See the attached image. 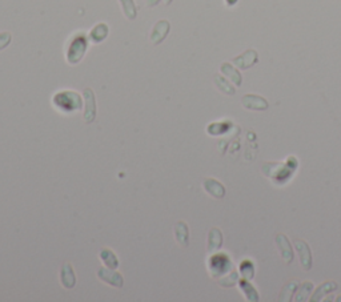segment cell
<instances>
[{
    "mask_svg": "<svg viewBox=\"0 0 341 302\" xmlns=\"http://www.w3.org/2000/svg\"><path fill=\"white\" fill-rule=\"evenodd\" d=\"M337 289V284L334 281H327L324 282V284H321L319 288L316 289V292L312 294V297H310V301L312 302H317V301H323L324 299L325 295H328L329 293L334 292Z\"/></svg>",
    "mask_w": 341,
    "mask_h": 302,
    "instance_id": "4fadbf2b",
    "label": "cell"
},
{
    "mask_svg": "<svg viewBox=\"0 0 341 302\" xmlns=\"http://www.w3.org/2000/svg\"><path fill=\"white\" fill-rule=\"evenodd\" d=\"M97 276H99L100 280H103V281H106L107 284L116 286V288H120V286H123V284H124L123 277H121L119 273H116V271H112V269H111V270L110 269H100V270L97 271Z\"/></svg>",
    "mask_w": 341,
    "mask_h": 302,
    "instance_id": "8fae6325",
    "label": "cell"
},
{
    "mask_svg": "<svg viewBox=\"0 0 341 302\" xmlns=\"http://www.w3.org/2000/svg\"><path fill=\"white\" fill-rule=\"evenodd\" d=\"M159 3H160V0H145V6L149 8L155 7V6H158Z\"/></svg>",
    "mask_w": 341,
    "mask_h": 302,
    "instance_id": "484cf974",
    "label": "cell"
},
{
    "mask_svg": "<svg viewBox=\"0 0 341 302\" xmlns=\"http://www.w3.org/2000/svg\"><path fill=\"white\" fill-rule=\"evenodd\" d=\"M173 0H164V3H166V6H169V4L172 3Z\"/></svg>",
    "mask_w": 341,
    "mask_h": 302,
    "instance_id": "83f0119b",
    "label": "cell"
},
{
    "mask_svg": "<svg viewBox=\"0 0 341 302\" xmlns=\"http://www.w3.org/2000/svg\"><path fill=\"white\" fill-rule=\"evenodd\" d=\"M169 30H171V24H169L168 20H159L155 27L152 28L151 36H149L152 43L155 45L160 44L167 38V35L169 34Z\"/></svg>",
    "mask_w": 341,
    "mask_h": 302,
    "instance_id": "9c48e42d",
    "label": "cell"
},
{
    "mask_svg": "<svg viewBox=\"0 0 341 302\" xmlns=\"http://www.w3.org/2000/svg\"><path fill=\"white\" fill-rule=\"evenodd\" d=\"M239 0H225V4H227L228 7H233L234 4H238Z\"/></svg>",
    "mask_w": 341,
    "mask_h": 302,
    "instance_id": "4316f807",
    "label": "cell"
},
{
    "mask_svg": "<svg viewBox=\"0 0 341 302\" xmlns=\"http://www.w3.org/2000/svg\"><path fill=\"white\" fill-rule=\"evenodd\" d=\"M119 3L121 6L123 14L125 15L128 20H134L135 17L138 16V8H136L134 0H119Z\"/></svg>",
    "mask_w": 341,
    "mask_h": 302,
    "instance_id": "44dd1931",
    "label": "cell"
},
{
    "mask_svg": "<svg viewBox=\"0 0 341 302\" xmlns=\"http://www.w3.org/2000/svg\"><path fill=\"white\" fill-rule=\"evenodd\" d=\"M214 83H215V86L217 87V90L220 91L221 93H224V95H228V96H233L234 93H236V88H234V86H232L231 83L228 81L224 76L215 75Z\"/></svg>",
    "mask_w": 341,
    "mask_h": 302,
    "instance_id": "2e32d148",
    "label": "cell"
},
{
    "mask_svg": "<svg viewBox=\"0 0 341 302\" xmlns=\"http://www.w3.org/2000/svg\"><path fill=\"white\" fill-rule=\"evenodd\" d=\"M240 270H242V274L245 280H252L255 274V266L251 261H243Z\"/></svg>",
    "mask_w": 341,
    "mask_h": 302,
    "instance_id": "cb8c5ba5",
    "label": "cell"
},
{
    "mask_svg": "<svg viewBox=\"0 0 341 302\" xmlns=\"http://www.w3.org/2000/svg\"><path fill=\"white\" fill-rule=\"evenodd\" d=\"M276 246L279 249L280 256L283 258V261L290 265L293 261V258H295V253H293L292 245H291L288 237L283 233L277 234L276 236Z\"/></svg>",
    "mask_w": 341,
    "mask_h": 302,
    "instance_id": "8992f818",
    "label": "cell"
},
{
    "mask_svg": "<svg viewBox=\"0 0 341 302\" xmlns=\"http://www.w3.org/2000/svg\"><path fill=\"white\" fill-rule=\"evenodd\" d=\"M60 281H62L63 286L67 289H71L75 286L76 278L73 274L72 266L69 264H64L62 266V273H60Z\"/></svg>",
    "mask_w": 341,
    "mask_h": 302,
    "instance_id": "e0dca14e",
    "label": "cell"
},
{
    "mask_svg": "<svg viewBox=\"0 0 341 302\" xmlns=\"http://www.w3.org/2000/svg\"><path fill=\"white\" fill-rule=\"evenodd\" d=\"M175 237L177 242L183 248H187L190 245V229L188 225L183 221H180L175 225Z\"/></svg>",
    "mask_w": 341,
    "mask_h": 302,
    "instance_id": "5bb4252c",
    "label": "cell"
},
{
    "mask_svg": "<svg viewBox=\"0 0 341 302\" xmlns=\"http://www.w3.org/2000/svg\"><path fill=\"white\" fill-rule=\"evenodd\" d=\"M84 100H86V111H84V120L86 123H92L96 117V99L95 92L91 88H86L83 91Z\"/></svg>",
    "mask_w": 341,
    "mask_h": 302,
    "instance_id": "52a82bcc",
    "label": "cell"
},
{
    "mask_svg": "<svg viewBox=\"0 0 341 302\" xmlns=\"http://www.w3.org/2000/svg\"><path fill=\"white\" fill-rule=\"evenodd\" d=\"M221 245H223V233H221V230L217 229V228H212L209 230V234H208V253H216L221 248Z\"/></svg>",
    "mask_w": 341,
    "mask_h": 302,
    "instance_id": "7c38bea8",
    "label": "cell"
},
{
    "mask_svg": "<svg viewBox=\"0 0 341 302\" xmlns=\"http://www.w3.org/2000/svg\"><path fill=\"white\" fill-rule=\"evenodd\" d=\"M238 280H239V274L234 270H232L229 274H225L224 277L220 278V280H219V284H220V286H223V288H232V286H234V284L238 282Z\"/></svg>",
    "mask_w": 341,
    "mask_h": 302,
    "instance_id": "603a6c76",
    "label": "cell"
},
{
    "mask_svg": "<svg viewBox=\"0 0 341 302\" xmlns=\"http://www.w3.org/2000/svg\"><path fill=\"white\" fill-rule=\"evenodd\" d=\"M258 62V53L256 49H247L245 52H243L242 55L236 56V58L232 59V63L234 64V67H238L239 69H249L252 67L257 64Z\"/></svg>",
    "mask_w": 341,
    "mask_h": 302,
    "instance_id": "5b68a950",
    "label": "cell"
},
{
    "mask_svg": "<svg viewBox=\"0 0 341 302\" xmlns=\"http://www.w3.org/2000/svg\"><path fill=\"white\" fill-rule=\"evenodd\" d=\"M87 47H88V40H87L86 35H76L67 49V62L69 64H77L86 55Z\"/></svg>",
    "mask_w": 341,
    "mask_h": 302,
    "instance_id": "7a4b0ae2",
    "label": "cell"
},
{
    "mask_svg": "<svg viewBox=\"0 0 341 302\" xmlns=\"http://www.w3.org/2000/svg\"><path fill=\"white\" fill-rule=\"evenodd\" d=\"M54 105L64 112H72V111L82 108V97L75 91H63L58 92L52 99Z\"/></svg>",
    "mask_w": 341,
    "mask_h": 302,
    "instance_id": "6da1fadb",
    "label": "cell"
},
{
    "mask_svg": "<svg viewBox=\"0 0 341 302\" xmlns=\"http://www.w3.org/2000/svg\"><path fill=\"white\" fill-rule=\"evenodd\" d=\"M295 249H296V252L299 253V260L303 270L309 271L310 269H312V264H313V260H312V251H310L309 245L303 240H296L295 241Z\"/></svg>",
    "mask_w": 341,
    "mask_h": 302,
    "instance_id": "3957f363",
    "label": "cell"
},
{
    "mask_svg": "<svg viewBox=\"0 0 341 302\" xmlns=\"http://www.w3.org/2000/svg\"><path fill=\"white\" fill-rule=\"evenodd\" d=\"M242 105L244 109L261 112V111L268 109L269 104L263 96L253 95V93H248V95H244V96L242 97Z\"/></svg>",
    "mask_w": 341,
    "mask_h": 302,
    "instance_id": "277c9868",
    "label": "cell"
},
{
    "mask_svg": "<svg viewBox=\"0 0 341 302\" xmlns=\"http://www.w3.org/2000/svg\"><path fill=\"white\" fill-rule=\"evenodd\" d=\"M220 72L223 73L227 79H229V81L233 83V86L236 87L242 86L243 83L242 73L239 72L238 69L234 68L231 63H223L220 66Z\"/></svg>",
    "mask_w": 341,
    "mask_h": 302,
    "instance_id": "30bf717a",
    "label": "cell"
},
{
    "mask_svg": "<svg viewBox=\"0 0 341 302\" xmlns=\"http://www.w3.org/2000/svg\"><path fill=\"white\" fill-rule=\"evenodd\" d=\"M239 286H240V290L243 292L244 297L247 298V301L255 302L258 301V293L257 290L255 289V286L252 285L249 280H242V281L239 282Z\"/></svg>",
    "mask_w": 341,
    "mask_h": 302,
    "instance_id": "d6986e66",
    "label": "cell"
},
{
    "mask_svg": "<svg viewBox=\"0 0 341 302\" xmlns=\"http://www.w3.org/2000/svg\"><path fill=\"white\" fill-rule=\"evenodd\" d=\"M11 40H12V36H11L10 32H2L0 34V51L6 48V47H8Z\"/></svg>",
    "mask_w": 341,
    "mask_h": 302,
    "instance_id": "d4e9b609",
    "label": "cell"
},
{
    "mask_svg": "<svg viewBox=\"0 0 341 302\" xmlns=\"http://www.w3.org/2000/svg\"><path fill=\"white\" fill-rule=\"evenodd\" d=\"M204 190L216 200H221L225 196V186L215 179H205L203 181Z\"/></svg>",
    "mask_w": 341,
    "mask_h": 302,
    "instance_id": "ba28073f",
    "label": "cell"
},
{
    "mask_svg": "<svg viewBox=\"0 0 341 302\" xmlns=\"http://www.w3.org/2000/svg\"><path fill=\"white\" fill-rule=\"evenodd\" d=\"M337 301H341V297H338V298H337Z\"/></svg>",
    "mask_w": 341,
    "mask_h": 302,
    "instance_id": "f1b7e54d",
    "label": "cell"
},
{
    "mask_svg": "<svg viewBox=\"0 0 341 302\" xmlns=\"http://www.w3.org/2000/svg\"><path fill=\"white\" fill-rule=\"evenodd\" d=\"M299 281L296 280H292V281H288L285 285L283 286L281 292L279 295V301L280 302H290L292 301V295H295L297 288H299Z\"/></svg>",
    "mask_w": 341,
    "mask_h": 302,
    "instance_id": "ac0fdd59",
    "label": "cell"
},
{
    "mask_svg": "<svg viewBox=\"0 0 341 302\" xmlns=\"http://www.w3.org/2000/svg\"><path fill=\"white\" fill-rule=\"evenodd\" d=\"M312 290H313V282H310V281L303 282V284L297 288L296 293H295V301H297V302L308 301Z\"/></svg>",
    "mask_w": 341,
    "mask_h": 302,
    "instance_id": "ffe728a7",
    "label": "cell"
},
{
    "mask_svg": "<svg viewBox=\"0 0 341 302\" xmlns=\"http://www.w3.org/2000/svg\"><path fill=\"white\" fill-rule=\"evenodd\" d=\"M100 258L103 260L104 264L107 265L110 269H116L119 266V261H117L116 256L114 254V252L108 251V249L100 251Z\"/></svg>",
    "mask_w": 341,
    "mask_h": 302,
    "instance_id": "7402d4cb",
    "label": "cell"
},
{
    "mask_svg": "<svg viewBox=\"0 0 341 302\" xmlns=\"http://www.w3.org/2000/svg\"><path fill=\"white\" fill-rule=\"evenodd\" d=\"M108 32H110L108 25L106 23H99V24H96L91 30L90 40L92 41L93 44H99L103 40H106V38L108 36Z\"/></svg>",
    "mask_w": 341,
    "mask_h": 302,
    "instance_id": "9a60e30c",
    "label": "cell"
}]
</instances>
